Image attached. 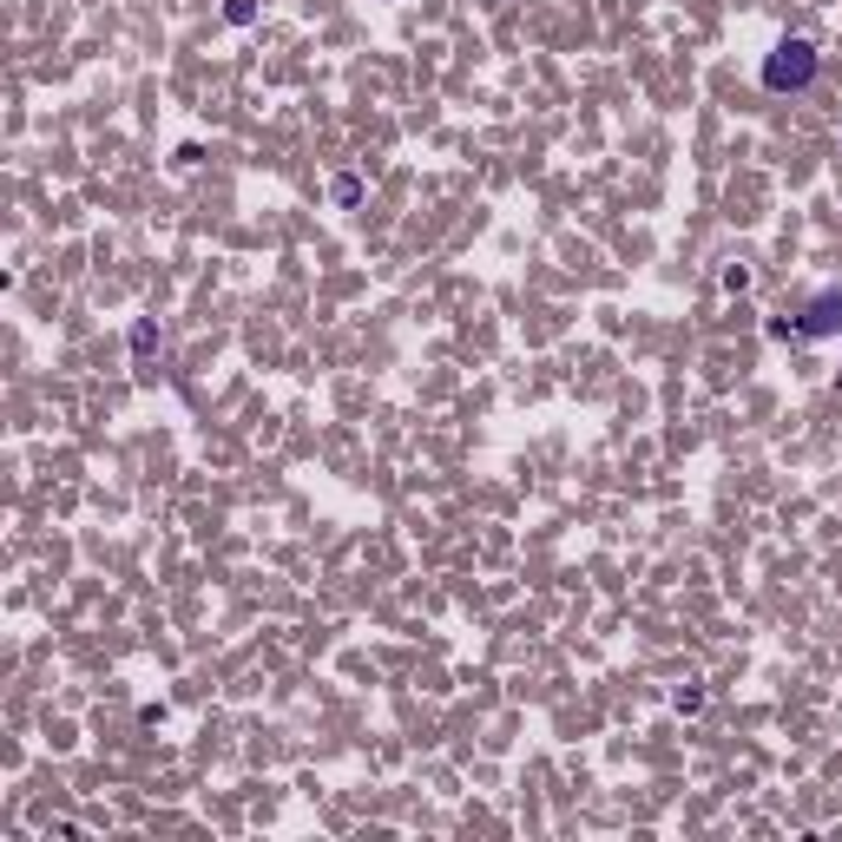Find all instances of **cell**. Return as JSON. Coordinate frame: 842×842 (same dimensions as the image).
I'll use <instances>...</instances> for the list:
<instances>
[{
    "mask_svg": "<svg viewBox=\"0 0 842 842\" xmlns=\"http://www.w3.org/2000/svg\"><path fill=\"white\" fill-rule=\"evenodd\" d=\"M771 336H804V343H830V336H842V290H817L790 323H771Z\"/></svg>",
    "mask_w": 842,
    "mask_h": 842,
    "instance_id": "obj_2",
    "label": "cell"
},
{
    "mask_svg": "<svg viewBox=\"0 0 842 842\" xmlns=\"http://www.w3.org/2000/svg\"><path fill=\"white\" fill-rule=\"evenodd\" d=\"M817 72H823V53H817V40H804V33H784V40L764 53V66H757L764 92H777V99L810 92V86H817Z\"/></svg>",
    "mask_w": 842,
    "mask_h": 842,
    "instance_id": "obj_1",
    "label": "cell"
},
{
    "mask_svg": "<svg viewBox=\"0 0 842 842\" xmlns=\"http://www.w3.org/2000/svg\"><path fill=\"white\" fill-rule=\"evenodd\" d=\"M132 349L151 356V349H158V329H151V323H132Z\"/></svg>",
    "mask_w": 842,
    "mask_h": 842,
    "instance_id": "obj_3",
    "label": "cell"
},
{
    "mask_svg": "<svg viewBox=\"0 0 842 842\" xmlns=\"http://www.w3.org/2000/svg\"><path fill=\"white\" fill-rule=\"evenodd\" d=\"M362 198V178H336V204H356Z\"/></svg>",
    "mask_w": 842,
    "mask_h": 842,
    "instance_id": "obj_4",
    "label": "cell"
}]
</instances>
